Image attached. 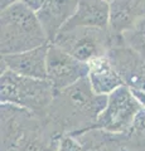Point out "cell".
<instances>
[{
    "label": "cell",
    "mask_w": 145,
    "mask_h": 151,
    "mask_svg": "<svg viewBox=\"0 0 145 151\" xmlns=\"http://www.w3.org/2000/svg\"><path fill=\"white\" fill-rule=\"evenodd\" d=\"M106 103L107 96L96 94L88 77H85L56 92L52 103L43 113L58 134L76 135L95 129Z\"/></svg>",
    "instance_id": "obj_1"
},
{
    "label": "cell",
    "mask_w": 145,
    "mask_h": 151,
    "mask_svg": "<svg viewBox=\"0 0 145 151\" xmlns=\"http://www.w3.org/2000/svg\"><path fill=\"white\" fill-rule=\"evenodd\" d=\"M0 15L1 54L20 53L49 43L37 13L20 0L3 9Z\"/></svg>",
    "instance_id": "obj_2"
},
{
    "label": "cell",
    "mask_w": 145,
    "mask_h": 151,
    "mask_svg": "<svg viewBox=\"0 0 145 151\" xmlns=\"http://www.w3.org/2000/svg\"><path fill=\"white\" fill-rule=\"evenodd\" d=\"M56 91L48 79L20 76L12 70L1 72L0 101L35 113H43L54 98Z\"/></svg>",
    "instance_id": "obj_3"
},
{
    "label": "cell",
    "mask_w": 145,
    "mask_h": 151,
    "mask_svg": "<svg viewBox=\"0 0 145 151\" xmlns=\"http://www.w3.org/2000/svg\"><path fill=\"white\" fill-rule=\"evenodd\" d=\"M52 43L74 58L90 63L95 59L106 57L112 45L123 43V37H115L109 28L77 27L73 29L61 30Z\"/></svg>",
    "instance_id": "obj_4"
},
{
    "label": "cell",
    "mask_w": 145,
    "mask_h": 151,
    "mask_svg": "<svg viewBox=\"0 0 145 151\" xmlns=\"http://www.w3.org/2000/svg\"><path fill=\"white\" fill-rule=\"evenodd\" d=\"M144 106L124 84L107 96V103L99 115L95 129L112 134H128L134 125L135 117Z\"/></svg>",
    "instance_id": "obj_5"
},
{
    "label": "cell",
    "mask_w": 145,
    "mask_h": 151,
    "mask_svg": "<svg viewBox=\"0 0 145 151\" xmlns=\"http://www.w3.org/2000/svg\"><path fill=\"white\" fill-rule=\"evenodd\" d=\"M90 72V64L49 43L47 54V79L56 92L63 91L85 78Z\"/></svg>",
    "instance_id": "obj_6"
},
{
    "label": "cell",
    "mask_w": 145,
    "mask_h": 151,
    "mask_svg": "<svg viewBox=\"0 0 145 151\" xmlns=\"http://www.w3.org/2000/svg\"><path fill=\"white\" fill-rule=\"evenodd\" d=\"M48 44L20 53L1 54V72L12 70L20 76L47 79Z\"/></svg>",
    "instance_id": "obj_7"
},
{
    "label": "cell",
    "mask_w": 145,
    "mask_h": 151,
    "mask_svg": "<svg viewBox=\"0 0 145 151\" xmlns=\"http://www.w3.org/2000/svg\"><path fill=\"white\" fill-rule=\"evenodd\" d=\"M78 0H47L37 12L39 22L45 32L49 43L56 39L61 29L76 12Z\"/></svg>",
    "instance_id": "obj_8"
},
{
    "label": "cell",
    "mask_w": 145,
    "mask_h": 151,
    "mask_svg": "<svg viewBox=\"0 0 145 151\" xmlns=\"http://www.w3.org/2000/svg\"><path fill=\"white\" fill-rule=\"evenodd\" d=\"M110 3L106 0H78L76 12L61 30L77 27L109 28Z\"/></svg>",
    "instance_id": "obj_9"
},
{
    "label": "cell",
    "mask_w": 145,
    "mask_h": 151,
    "mask_svg": "<svg viewBox=\"0 0 145 151\" xmlns=\"http://www.w3.org/2000/svg\"><path fill=\"white\" fill-rule=\"evenodd\" d=\"M145 17V0H112L110 3L109 29L115 37L131 29Z\"/></svg>",
    "instance_id": "obj_10"
},
{
    "label": "cell",
    "mask_w": 145,
    "mask_h": 151,
    "mask_svg": "<svg viewBox=\"0 0 145 151\" xmlns=\"http://www.w3.org/2000/svg\"><path fill=\"white\" fill-rule=\"evenodd\" d=\"M88 64H90V72L87 77L96 94L109 96L116 88L125 84L124 79L106 57L95 59Z\"/></svg>",
    "instance_id": "obj_11"
},
{
    "label": "cell",
    "mask_w": 145,
    "mask_h": 151,
    "mask_svg": "<svg viewBox=\"0 0 145 151\" xmlns=\"http://www.w3.org/2000/svg\"><path fill=\"white\" fill-rule=\"evenodd\" d=\"M125 146L130 151H145V107L140 110L131 130L126 134Z\"/></svg>",
    "instance_id": "obj_12"
},
{
    "label": "cell",
    "mask_w": 145,
    "mask_h": 151,
    "mask_svg": "<svg viewBox=\"0 0 145 151\" xmlns=\"http://www.w3.org/2000/svg\"><path fill=\"white\" fill-rule=\"evenodd\" d=\"M123 40L145 59V17L140 19L131 29L123 33Z\"/></svg>",
    "instance_id": "obj_13"
},
{
    "label": "cell",
    "mask_w": 145,
    "mask_h": 151,
    "mask_svg": "<svg viewBox=\"0 0 145 151\" xmlns=\"http://www.w3.org/2000/svg\"><path fill=\"white\" fill-rule=\"evenodd\" d=\"M57 151H85V147L73 135L61 134L57 140Z\"/></svg>",
    "instance_id": "obj_14"
},
{
    "label": "cell",
    "mask_w": 145,
    "mask_h": 151,
    "mask_svg": "<svg viewBox=\"0 0 145 151\" xmlns=\"http://www.w3.org/2000/svg\"><path fill=\"white\" fill-rule=\"evenodd\" d=\"M17 1H19V0H1V10H3V9L9 8V6L13 5V4L17 3Z\"/></svg>",
    "instance_id": "obj_15"
},
{
    "label": "cell",
    "mask_w": 145,
    "mask_h": 151,
    "mask_svg": "<svg viewBox=\"0 0 145 151\" xmlns=\"http://www.w3.org/2000/svg\"><path fill=\"white\" fill-rule=\"evenodd\" d=\"M124 151H130V150H128V149H126V147H125V149H124Z\"/></svg>",
    "instance_id": "obj_16"
},
{
    "label": "cell",
    "mask_w": 145,
    "mask_h": 151,
    "mask_svg": "<svg viewBox=\"0 0 145 151\" xmlns=\"http://www.w3.org/2000/svg\"><path fill=\"white\" fill-rule=\"evenodd\" d=\"M106 1H109V3H111V1H112V0H106Z\"/></svg>",
    "instance_id": "obj_17"
}]
</instances>
